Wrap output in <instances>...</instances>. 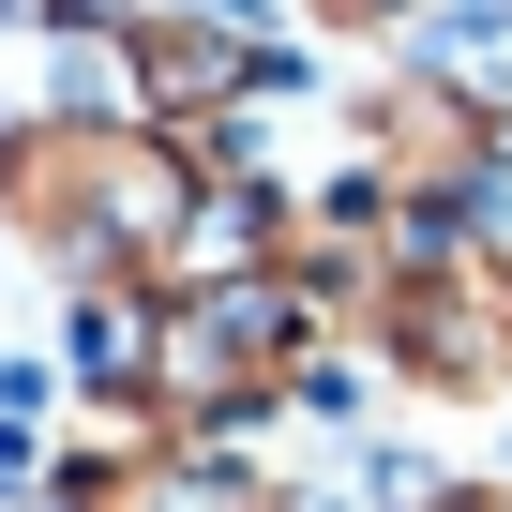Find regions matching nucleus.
<instances>
[{
	"label": "nucleus",
	"instance_id": "obj_1",
	"mask_svg": "<svg viewBox=\"0 0 512 512\" xmlns=\"http://www.w3.org/2000/svg\"><path fill=\"white\" fill-rule=\"evenodd\" d=\"M302 362V302L287 287H211V302H166L151 347H136V392L166 422H241V407H272Z\"/></svg>",
	"mask_w": 512,
	"mask_h": 512
}]
</instances>
